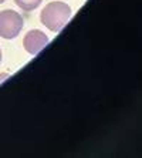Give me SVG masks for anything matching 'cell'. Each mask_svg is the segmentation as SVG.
I'll return each instance as SVG.
<instances>
[{
    "instance_id": "cell-1",
    "label": "cell",
    "mask_w": 142,
    "mask_h": 158,
    "mask_svg": "<svg viewBox=\"0 0 142 158\" xmlns=\"http://www.w3.org/2000/svg\"><path fill=\"white\" fill-rule=\"evenodd\" d=\"M71 16V7L63 2H51L43 9L40 20L50 31H60L68 22Z\"/></svg>"
},
{
    "instance_id": "cell-2",
    "label": "cell",
    "mask_w": 142,
    "mask_h": 158,
    "mask_svg": "<svg viewBox=\"0 0 142 158\" xmlns=\"http://www.w3.org/2000/svg\"><path fill=\"white\" fill-rule=\"evenodd\" d=\"M23 29V17L14 10L0 11V37L11 40L18 36Z\"/></svg>"
},
{
    "instance_id": "cell-3",
    "label": "cell",
    "mask_w": 142,
    "mask_h": 158,
    "mask_svg": "<svg viewBox=\"0 0 142 158\" xmlns=\"http://www.w3.org/2000/svg\"><path fill=\"white\" fill-rule=\"evenodd\" d=\"M48 43V37L41 30H30L23 39L24 50L29 54H37L44 48V46Z\"/></svg>"
},
{
    "instance_id": "cell-4",
    "label": "cell",
    "mask_w": 142,
    "mask_h": 158,
    "mask_svg": "<svg viewBox=\"0 0 142 158\" xmlns=\"http://www.w3.org/2000/svg\"><path fill=\"white\" fill-rule=\"evenodd\" d=\"M41 2H43V0H14V3L17 4L23 11L34 10V9H37L39 6H40Z\"/></svg>"
},
{
    "instance_id": "cell-5",
    "label": "cell",
    "mask_w": 142,
    "mask_h": 158,
    "mask_svg": "<svg viewBox=\"0 0 142 158\" xmlns=\"http://www.w3.org/2000/svg\"><path fill=\"white\" fill-rule=\"evenodd\" d=\"M7 78H9V74L7 73H0V84H2L4 80H7Z\"/></svg>"
},
{
    "instance_id": "cell-6",
    "label": "cell",
    "mask_w": 142,
    "mask_h": 158,
    "mask_svg": "<svg viewBox=\"0 0 142 158\" xmlns=\"http://www.w3.org/2000/svg\"><path fill=\"white\" fill-rule=\"evenodd\" d=\"M0 61H2V50H0Z\"/></svg>"
},
{
    "instance_id": "cell-7",
    "label": "cell",
    "mask_w": 142,
    "mask_h": 158,
    "mask_svg": "<svg viewBox=\"0 0 142 158\" xmlns=\"http://www.w3.org/2000/svg\"><path fill=\"white\" fill-rule=\"evenodd\" d=\"M3 2H6V0H0V4H2V3H3Z\"/></svg>"
}]
</instances>
